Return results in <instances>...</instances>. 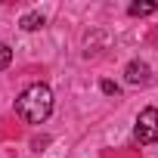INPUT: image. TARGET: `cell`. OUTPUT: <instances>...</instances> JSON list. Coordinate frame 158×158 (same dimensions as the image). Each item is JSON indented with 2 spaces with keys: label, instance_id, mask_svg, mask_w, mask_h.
<instances>
[{
  "label": "cell",
  "instance_id": "cell-1",
  "mask_svg": "<svg viewBox=\"0 0 158 158\" xmlns=\"http://www.w3.org/2000/svg\"><path fill=\"white\" fill-rule=\"evenodd\" d=\"M16 115L25 124H44L53 115V90L47 84H28L16 96Z\"/></svg>",
  "mask_w": 158,
  "mask_h": 158
},
{
  "label": "cell",
  "instance_id": "cell-2",
  "mask_svg": "<svg viewBox=\"0 0 158 158\" xmlns=\"http://www.w3.org/2000/svg\"><path fill=\"white\" fill-rule=\"evenodd\" d=\"M133 136H136L139 146H152V143H158V109L149 106V109H143V112L136 115Z\"/></svg>",
  "mask_w": 158,
  "mask_h": 158
},
{
  "label": "cell",
  "instance_id": "cell-3",
  "mask_svg": "<svg viewBox=\"0 0 158 158\" xmlns=\"http://www.w3.org/2000/svg\"><path fill=\"white\" fill-rule=\"evenodd\" d=\"M124 77H127V84L139 87V84H149V77H152V68H149L143 59H133V62L124 68Z\"/></svg>",
  "mask_w": 158,
  "mask_h": 158
},
{
  "label": "cell",
  "instance_id": "cell-4",
  "mask_svg": "<svg viewBox=\"0 0 158 158\" xmlns=\"http://www.w3.org/2000/svg\"><path fill=\"white\" fill-rule=\"evenodd\" d=\"M19 25H22V31H37V28H44V16L40 13H25L19 19Z\"/></svg>",
  "mask_w": 158,
  "mask_h": 158
},
{
  "label": "cell",
  "instance_id": "cell-5",
  "mask_svg": "<svg viewBox=\"0 0 158 158\" xmlns=\"http://www.w3.org/2000/svg\"><path fill=\"white\" fill-rule=\"evenodd\" d=\"M155 10H158V3H130V6H127L130 16H152Z\"/></svg>",
  "mask_w": 158,
  "mask_h": 158
},
{
  "label": "cell",
  "instance_id": "cell-6",
  "mask_svg": "<svg viewBox=\"0 0 158 158\" xmlns=\"http://www.w3.org/2000/svg\"><path fill=\"white\" fill-rule=\"evenodd\" d=\"M10 62H13V50H10V47H6L3 40H0V71H3V68H6Z\"/></svg>",
  "mask_w": 158,
  "mask_h": 158
},
{
  "label": "cell",
  "instance_id": "cell-7",
  "mask_svg": "<svg viewBox=\"0 0 158 158\" xmlns=\"http://www.w3.org/2000/svg\"><path fill=\"white\" fill-rule=\"evenodd\" d=\"M102 93H106V96H118V84H112V81H102Z\"/></svg>",
  "mask_w": 158,
  "mask_h": 158
}]
</instances>
